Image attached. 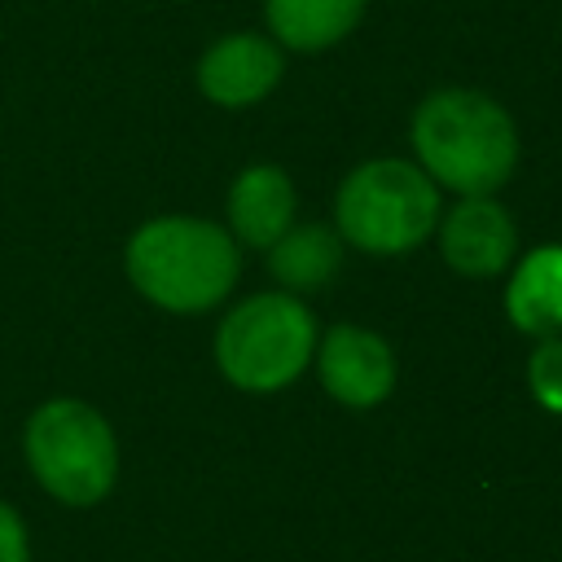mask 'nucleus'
Wrapping results in <instances>:
<instances>
[{
  "mask_svg": "<svg viewBox=\"0 0 562 562\" xmlns=\"http://www.w3.org/2000/svg\"><path fill=\"white\" fill-rule=\"evenodd\" d=\"M413 162L439 184V193L487 198L509 184L518 167V123L479 88H435L417 101Z\"/></svg>",
  "mask_w": 562,
  "mask_h": 562,
  "instance_id": "f257e3e1",
  "label": "nucleus"
},
{
  "mask_svg": "<svg viewBox=\"0 0 562 562\" xmlns=\"http://www.w3.org/2000/svg\"><path fill=\"white\" fill-rule=\"evenodd\" d=\"M132 290L171 316L220 307L241 277V246L233 233L202 215H154L123 246Z\"/></svg>",
  "mask_w": 562,
  "mask_h": 562,
  "instance_id": "f03ea898",
  "label": "nucleus"
},
{
  "mask_svg": "<svg viewBox=\"0 0 562 562\" xmlns=\"http://www.w3.org/2000/svg\"><path fill=\"white\" fill-rule=\"evenodd\" d=\"M439 184L413 158L356 162L334 193V228L342 246L378 259L426 246L439 228Z\"/></svg>",
  "mask_w": 562,
  "mask_h": 562,
  "instance_id": "7ed1b4c3",
  "label": "nucleus"
},
{
  "mask_svg": "<svg viewBox=\"0 0 562 562\" xmlns=\"http://www.w3.org/2000/svg\"><path fill=\"white\" fill-rule=\"evenodd\" d=\"M316 316L299 294L259 290L220 316L211 351L228 386L272 395L299 382V373L316 356Z\"/></svg>",
  "mask_w": 562,
  "mask_h": 562,
  "instance_id": "20e7f679",
  "label": "nucleus"
},
{
  "mask_svg": "<svg viewBox=\"0 0 562 562\" xmlns=\"http://www.w3.org/2000/svg\"><path fill=\"white\" fill-rule=\"evenodd\" d=\"M31 474L66 505H97L119 479V443L110 422L83 400H44L22 435Z\"/></svg>",
  "mask_w": 562,
  "mask_h": 562,
  "instance_id": "39448f33",
  "label": "nucleus"
},
{
  "mask_svg": "<svg viewBox=\"0 0 562 562\" xmlns=\"http://www.w3.org/2000/svg\"><path fill=\"white\" fill-rule=\"evenodd\" d=\"M281 75H285V53L263 31H228L215 44H206V53L193 66L198 92L224 110L259 105L281 83Z\"/></svg>",
  "mask_w": 562,
  "mask_h": 562,
  "instance_id": "423d86ee",
  "label": "nucleus"
},
{
  "mask_svg": "<svg viewBox=\"0 0 562 562\" xmlns=\"http://www.w3.org/2000/svg\"><path fill=\"white\" fill-rule=\"evenodd\" d=\"M435 237H439L443 263L457 277H470V281L505 277L509 263L518 259V224L496 202V193H487V198H457V206H448L439 215Z\"/></svg>",
  "mask_w": 562,
  "mask_h": 562,
  "instance_id": "0eeeda50",
  "label": "nucleus"
},
{
  "mask_svg": "<svg viewBox=\"0 0 562 562\" xmlns=\"http://www.w3.org/2000/svg\"><path fill=\"white\" fill-rule=\"evenodd\" d=\"M316 373L321 386L347 408H373L395 391V351L382 334L364 325H334L316 338Z\"/></svg>",
  "mask_w": 562,
  "mask_h": 562,
  "instance_id": "6e6552de",
  "label": "nucleus"
},
{
  "mask_svg": "<svg viewBox=\"0 0 562 562\" xmlns=\"http://www.w3.org/2000/svg\"><path fill=\"white\" fill-rule=\"evenodd\" d=\"M299 211V189L285 167L277 162H250L233 176L228 198H224V228L233 233L237 246L268 250Z\"/></svg>",
  "mask_w": 562,
  "mask_h": 562,
  "instance_id": "1a4fd4ad",
  "label": "nucleus"
},
{
  "mask_svg": "<svg viewBox=\"0 0 562 562\" xmlns=\"http://www.w3.org/2000/svg\"><path fill=\"white\" fill-rule=\"evenodd\" d=\"M505 316L527 338L562 334V241H540L509 263Z\"/></svg>",
  "mask_w": 562,
  "mask_h": 562,
  "instance_id": "9d476101",
  "label": "nucleus"
},
{
  "mask_svg": "<svg viewBox=\"0 0 562 562\" xmlns=\"http://www.w3.org/2000/svg\"><path fill=\"white\" fill-rule=\"evenodd\" d=\"M342 237L334 224H290L263 255L277 290L285 294H316L325 290L342 268Z\"/></svg>",
  "mask_w": 562,
  "mask_h": 562,
  "instance_id": "9b49d317",
  "label": "nucleus"
},
{
  "mask_svg": "<svg viewBox=\"0 0 562 562\" xmlns=\"http://www.w3.org/2000/svg\"><path fill=\"white\" fill-rule=\"evenodd\" d=\"M364 9L369 0H263V22L281 48L325 53L360 26Z\"/></svg>",
  "mask_w": 562,
  "mask_h": 562,
  "instance_id": "f8f14e48",
  "label": "nucleus"
},
{
  "mask_svg": "<svg viewBox=\"0 0 562 562\" xmlns=\"http://www.w3.org/2000/svg\"><path fill=\"white\" fill-rule=\"evenodd\" d=\"M527 386L544 413L562 417V334L536 338V347L527 356Z\"/></svg>",
  "mask_w": 562,
  "mask_h": 562,
  "instance_id": "ddd939ff",
  "label": "nucleus"
},
{
  "mask_svg": "<svg viewBox=\"0 0 562 562\" xmlns=\"http://www.w3.org/2000/svg\"><path fill=\"white\" fill-rule=\"evenodd\" d=\"M0 562H31L26 527H22L18 509H9L4 501H0Z\"/></svg>",
  "mask_w": 562,
  "mask_h": 562,
  "instance_id": "4468645a",
  "label": "nucleus"
}]
</instances>
